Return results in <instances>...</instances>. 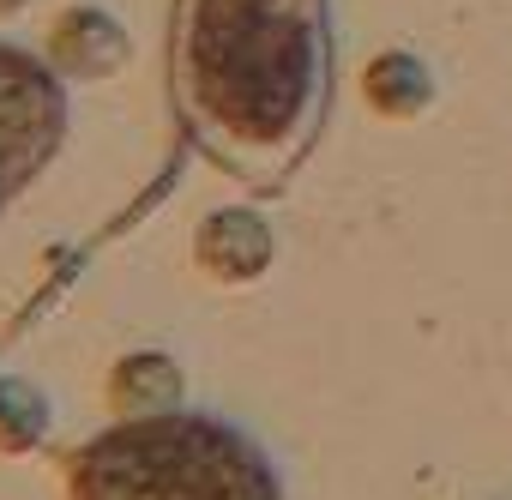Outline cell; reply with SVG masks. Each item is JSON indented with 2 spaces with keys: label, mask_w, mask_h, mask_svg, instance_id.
I'll return each instance as SVG.
<instances>
[{
  "label": "cell",
  "mask_w": 512,
  "mask_h": 500,
  "mask_svg": "<svg viewBox=\"0 0 512 500\" xmlns=\"http://www.w3.org/2000/svg\"><path fill=\"white\" fill-rule=\"evenodd\" d=\"M67 139V79L55 61L0 43V211H7Z\"/></svg>",
  "instance_id": "3957f363"
},
{
  "label": "cell",
  "mask_w": 512,
  "mask_h": 500,
  "mask_svg": "<svg viewBox=\"0 0 512 500\" xmlns=\"http://www.w3.org/2000/svg\"><path fill=\"white\" fill-rule=\"evenodd\" d=\"M13 7H25V0H0V13H13Z\"/></svg>",
  "instance_id": "5b68a950"
},
{
  "label": "cell",
  "mask_w": 512,
  "mask_h": 500,
  "mask_svg": "<svg viewBox=\"0 0 512 500\" xmlns=\"http://www.w3.org/2000/svg\"><path fill=\"white\" fill-rule=\"evenodd\" d=\"M49 434V404L25 380H0V452H25Z\"/></svg>",
  "instance_id": "277c9868"
},
{
  "label": "cell",
  "mask_w": 512,
  "mask_h": 500,
  "mask_svg": "<svg viewBox=\"0 0 512 500\" xmlns=\"http://www.w3.org/2000/svg\"><path fill=\"white\" fill-rule=\"evenodd\" d=\"M326 0H181L175 91L187 121L241 163H284L326 103Z\"/></svg>",
  "instance_id": "6da1fadb"
},
{
  "label": "cell",
  "mask_w": 512,
  "mask_h": 500,
  "mask_svg": "<svg viewBox=\"0 0 512 500\" xmlns=\"http://www.w3.org/2000/svg\"><path fill=\"white\" fill-rule=\"evenodd\" d=\"M67 500H284V476L235 422L157 404L67 458Z\"/></svg>",
  "instance_id": "7a4b0ae2"
}]
</instances>
